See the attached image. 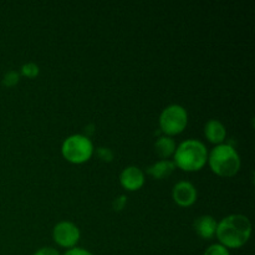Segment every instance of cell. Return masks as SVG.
<instances>
[{"instance_id":"cell-3","label":"cell","mask_w":255,"mask_h":255,"mask_svg":"<svg viewBox=\"0 0 255 255\" xmlns=\"http://www.w3.org/2000/svg\"><path fill=\"white\" fill-rule=\"evenodd\" d=\"M212 171L222 177H232L241 169V157L237 149L228 143L217 144L208 156Z\"/></svg>"},{"instance_id":"cell-6","label":"cell","mask_w":255,"mask_h":255,"mask_svg":"<svg viewBox=\"0 0 255 255\" xmlns=\"http://www.w3.org/2000/svg\"><path fill=\"white\" fill-rule=\"evenodd\" d=\"M54 241L65 248H72L80 239V231L71 222H60L52 231Z\"/></svg>"},{"instance_id":"cell-19","label":"cell","mask_w":255,"mask_h":255,"mask_svg":"<svg viewBox=\"0 0 255 255\" xmlns=\"http://www.w3.org/2000/svg\"><path fill=\"white\" fill-rule=\"evenodd\" d=\"M34 255H59L55 249L52 248H41L40 251H37Z\"/></svg>"},{"instance_id":"cell-12","label":"cell","mask_w":255,"mask_h":255,"mask_svg":"<svg viewBox=\"0 0 255 255\" xmlns=\"http://www.w3.org/2000/svg\"><path fill=\"white\" fill-rule=\"evenodd\" d=\"M176 142L172 137L168 136H162L159 137L158 139L154 143V152L158 154L161 158H168L169 156L174 154V151H176Z\"/></svg>"},{"instance_id":"cell-15","label":"cell","mask_w":255,"mask_h":255,"mask_svg":"<svg viewBox=\"0 0 255 255\" xmlns=\"http://www.w3.org/2000/svg\"><path fill=\"white\" fill-rule=\"evenodd\" d=\"M96 153L97 156H99V158L104 162H111L112 158H114V153H112L111 149L105 148V147H100V148H97Z\"/></svg>"},{"instance_id":"cell-14","label":"cell","mask_w":255,"mask_h":255,"mask_svg":"<svg viewBox=\"0 0 255 255\" xmlns=\"http://www.w3.org/2000/svg\"><path fill=\"white\" fill-rule=\"evenodd\" d=\"M203 255H229V252L222 244H213L204 252Z\"/></svg>"},{"instance_id":"cell-4","label":"cell","mask_w":255,"mask_h":255,"mask_svg":"<svg viewBox=\"0 0 255 255\" xmlns=\"http://www.w3.org/2000/svg\"><path fill=\"white\" fill-rule=\"evenodd\" d=\"M61 152L67 161L80 164L91 158L94 153V144L85 134H72L64 141Z\"/></svg>"},{"instance_id":"cell-13","label":"cell","mask_w":255,"mask_h":255,"mask_svg":"<svg viewBox=\"0 0 255 255\" xmlns=\"http://www.w3.org/2000/svg\"><path fill=\"white\" fill-rule=\"evenodd\" d=\"M21 72L27 77H35L39 75V66L34 62H27V64L22 65Z\"/></svg>"},{"instance_id":"cell-17","label":"cell","mask_w":255,"mask_h":255,"mask_svg":"<svg viewBox=\"0 0 255 255\" xmlns=\"http://www.w3.org/2000/svg\"><path fill=\"white\" fill-rule=\"evenodd\" d=\"M126 203H127L126 196H119L114 201V209L115 211H122L124 207L126 206Z\"/></svg>"},{"instance_id":"cell-7","label":"cell","mask_w":255,"mask_h":255,"mask_svg":"<svg viewBox=\"0 0 255 255\" xmlns=\"http://www.w3.org/2000/svg\"><path fill=\"white\" fill-rule=\"evenodd\" d=\"M174 202L181 207H189L197 201V189L191 182H178L172 189Z\"/></svg>"},{"instance_id":"cell-16","label":"cell","mask_w":255,"mask_h":255,"mask_svg":"<svg viewBox=\"0 0 255 255\" xmlns=\"http://www.w3.org/2000/svg\"><path fill=\"white\" fill-rule=\"evenodd\" d=\"M17 81H19V74L15 71L7 72L4 76V80H2L4 85H6V86H14V85L17 84Z\"/></svg>"},{"instance_id":"cell-9","label":"cell","mask_w":255,"mask_h":255,"mask_svg":"<svg viewBox=\"0 0 255 255\" xmlns=\"http://www.w3.org/2000/svg\"><path fill=\"white\" fill-rule=\"evenodd\" d=\"M217 222L212 216H201L194 221L193 227L199 237L203 239H211L216 236Z\"/></svg>"},{"instance_id":"cell-10","label":"cell","mask_w":255,"mask_h":255,"mask_svg":"<svg viewBox=\"0 0 255 255\" xmlns=\"http://www.w3.org/2000/svg\"><path fill=\"white\" fill-rule=\"evenodd\" d=\"M204 134L207 139L212 143L221 144L226 139L227 129L226 126L218 120H209L204 126Z\"/></svg>"},{"instance_id":"cell-8","label":"cell","mask_w":255,"mask_h":255,"mask_svg":"<svg viewBox=\"0 0 255 255\" xmlns=\"http://www.w3.org/2000/svg\"><path fill=\"white\" fill-rule=\"evenodd\" d=\"M120 182L127 191H137L144 184V174L138 167H126L120 174Z\"/></svg>"},{"instance_id":"cell-5","label":"cell","mask_w":255,"mask_h":255,"mask_svg":"<svg viewBox=\"0 0 255 255\" xmlns=\"http://www.w3.org/2000/svg\"><path fill=\"white\" fill-rule=\"evenodd\" d=\"M188 124V114L181 105H169L159 116V127L166 134L173 136L183 131Z\"/></svg>"},{"instance_id":"cell-2","label":"cell","mask_w":255,"mask_h":255,"mask_svg":"<svg viewBox=\"0 0 255 255\" xmlns=\"http://www.w3.org/2000/svg\"><path fill=\"white\" fill-rule=\"evenodd\" d=\"M207 161H208L207 147L198 139H186L174 151V164L183 171H199Z\"/></svg>"},{"instance_id":"cell-1","label":"cell","mask_w":255,"mask_h":255,"mask_svg":"<svg viewBox=\"0 0 255 255\" xmlns=\"http://www.w3.org/2000/svg\"><path fill=\"white\" fill-rule=\"evenodd\" d=\"M216 234L226 248H239L251 238V221L243 214H231L217 224Z\"/></svg>"},{"instance_id":"cell-11","label":"cell","mask_w":255,"mask_h":255,"mask_svg":"<svg viewBox=\"0 0 255 255\" xmlns=\"http://www.w3.org/2000/svg\"><path fill=\"white\" fill-rule=\"evenodd\" d=\"M174 169H176V164H174L173 161L162 159V161H158L152 164V166H149L147 168V173L156 179H163L171 176Z\"/></svg>"},{"instance_id":"cell-18","label":"cell","mask_w":255,"mask_h":255,"mask_svg":"<svg viewBox=\"0 0 255 255\" xmlns=\"http://www.w3.org/2000/svg\"><path fill=\"white\" fill-rule=\"evenodd\" d=\"M65 255H94L92 253H90L89 251L82 248H72L70 251H67Z\"/></svg>"}]
</instances>
